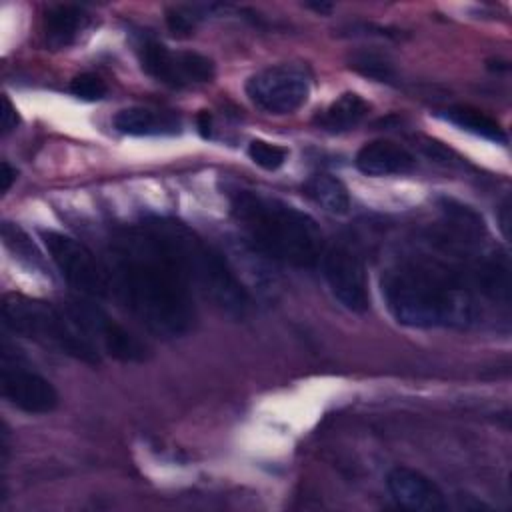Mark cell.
<instances>
[{"label":"cell","mask_w":512,"mask_h":512,"mask_svg":"<svg viewBox=\"0 0 512 512\" xmlns=\"http://www.w3.org/2000/svg\"><path fill=\"white\" fill-rule=\"evenodd\" d=\"M108 270L112 290L146 330L160 338L190 332L194 290L140 224L116 232Z\"/></svg>","instance_id":"1"},{"label":"cell","mask_w":512,"mask_h":512,"mask_svg":"<svg viewBox=\"0 0 512 512\" xmlns=\"http://www.w3.org/2000/svg\"><path fill=\"white\" fill-rule=\"evenodd\" d=\"M382 296L392 318L410 328L466 326L474 298L458 270L430 260H408L382 278Z\"/></svg>","instance_id":"2"},{"label":"cell","mask_w":512,"mask_h":512,"mask_svg":"<svg viewBox=\"0 0 512 512\" xmlns=\"http://www.w3.org/2000/svg\"><path fill=\"white\" fill-rule=\"evenodd\" d=\"M140 226L170 258L194 292H200L228 314H246L250 308L248 290L238 280L226 258L198 232L170 216H148Z\"/></svg>","instance_id":"3"},{"label":"cell","mask_w":512,"mask_h":512,"mask_svg":"<svg viewBox=\"0 0 512 512\" xmlns=\"http://www.w3.org/2000/svg\"><path fill=\"white\" fill-rule=\"evenodd\" d=\"M230 208L252 244L268 258L296 268H312L320 262L326 246L310 214L250 190L232 194Z\"/></svg>","instance_id":"4"},{"label":"cell","mask_w":512,"mask_h":512,"mask_svg":"<svg viewBox=\"0 0 512 512\" xmlns=\"http://www.w3.org/2000/svg\"><path fill=\"white\" fill-rule=\"evenodd\" d=\"M4 326L44 348L72 356L84 364H100V350L74 326L64 308L50 302L10 292L2 298Z\"/></svg>","instance_id":"5"},{"label":"cell","mask_w":512,"mask_h":512,"mask_svg":"<svg viewBox=\"0 0 512 512\" xmlns=\"http://www.w3.org/2000/svg\"><path fill=\"white\" fill-rule=\"evenodd\" d=\"M40 236L50 260L72 288L94 298L110 294V270L86 244L56 230H42Z\"/></svg>","instance_id":"6"},{"label":"cell","mask_w":512,"mask_h":512,"mask_svg":"<svg viewBox=\"0 0 512 512\" xmlns=\"http://www.w3.org/2000/svg\"><path fill=\"white\" fill-rule=\"evenodd\" d=\"M310 74L306 68L296 64H276L258 70L246 80L248 100L276 116L292 114L300 110L310 98Z\"/></svg>","instance_id":"7"},{"label":"cell","mask_w":512,"mask_h":512,"mask_svg":"<svg viewBox=\"0 0 512 512\" xmlns=\"http://www.w3.org/2000/svg\"><path fill=\"white\" fill-rule=\"evenodd\" d=\"M64 312L86 338L108 356L120 362H142L148 356V346L126 326L114 320L106 310L88 300H68Z\"/></svg>","instance_id":"8"},{"label":"cell","mask_w":512,"mask_h":512,"mask_svg":"<svg viewBox=\"0 0 512 512\" xmlns=\"http://www.w3.org/2000/svg\"><path fill=\"white\" fill-rule=\"evenodd\" d=\"M320 268L332 296L350 312L364 314L370 306L368 278L362 258L344 242L324 248Z\"/></svg>","instance_id":"9"},{"label":"cell","mask_w":512,"mask_h":512,"mask_svg":"<svg viewBox=\"0 0 512 512\" xmlns=\"http://www.w3.org/2000/svg\"><path fill=\"white\" fill-rule=\"evenodd\" d=\"M140 62L142 68L158 82L182 88L190 84L210 82L214 78V64L208 56L198 52H172L160 42L146 40L140 48Z\"/></svg>","instance_id":"10"},{"label":"cell","mask_w":512,"mask_h":512,"mask_svg":"<svg viewBox=\"0 0 512 512\" xmlns=\"http://www.w3.org/2000/svg\"><path fill=\"white\" fill-rule=\"evenodd\" d=\"M2 396L22 412L48 414L58 406V392L50 380L22 366L4 352L0 370Z\"/></svg>","instance_id":"11"},{"label":"cell","mask_w":512,"mask_h":512,"mask_svg":"<svg viewBox=\"0 0 512 512\" xmlns=\"http://www.w3.org/2000/svg\"><path fill=\"white\" fill-rule=\"evenodd\" d=\"M386 486H388V492L392 494V498L402 508L422 510V512H434V510L448 508V502H446L440 486L416 468L394 466L386 476Z\"/></svg>","instance_id":"12"},{"label":"cell","mask_w":512,"mask_h":512,"mask_svg":"<svg viewBox=\"0 0 512 512\" xmlns=\"http://www.w3.org/2000/svg\"><path fill=\"white\" fill-rule=\"evenodd\" d=\"M356 168L366 176H394L414 170V156L400 144L390 140L366 142L356 152Z\"/></svg>","instance_id":"13"},{"label":"cell","mask_w":512,"mask_h":512,"mask_svg":"<svg viewBox=\"0 0 512 512\" xmlns=\"http://www.w3.org/2000/svg\"><path fill=\"white\" fill-rule=\"evenodd\" d=\"M112 124L118 132L130 136H172L182 130V122L176 114L142 106H132L116 112Z\"/></svg>","instance_id":"14"},{"label":"cell","mask_w":512,"mask_h":512,"mask_svg":"<svg viewBox=\"0 0 512 512\" xmlns=\"http://www.w3.org/2000/svg\"><path fill=\"white\" fill-rule=\"evenodd\" d=\"M88 14L80 6L58 4L52 6L44 16V32L46 40L54 48H64L72 44L78 34L86 28Z\"/></svg>","instance_id":"15"},{"label":"cell","mask_w":512,"mask_h":512,"mask_svg":"<svg viewBox=\"0 0 512 512\" xmlns=\"http://www.w3.org/2000/svg\"><path fill=\"white\" fill-rule=\"evenodd\" d=\"M368 112V104L356 92H346L316 116V126L328 132H346L356 128Z\"/></svg>","instance_id":"16"},{"label":"cell","mask_w":512,"mask_h":512,"mask_svg":"<svg viewBox=\"0 0 512 512\" xmlns=\"http://www.w3.org/2000/svg\"><path fill=\"white\" fill-rule=\"evenodd\" d=\"M304 192L318 206L332 214H346L350 210V194L342 180L332 174H314L304 182Z\"/></svg>","instance_id":"17"},{"label":"cell","mask_w":512,"mask_h":512,"mask_svg":"<svg viewBox=\"0 0 512 512\" xmlns=\"http://www.w3.org/2000/svg\"><path fill=\"white\" fill-rule=\"evenodd\" d=\"M444 118L448 122L456 124L458 128H462L466 132H472L476 136H482L486 140L502 142V144L506 142V134L500 128V124L494 118L480 112V110H474V108H468V106H454V108L444 110Z\"/></svg>","instance_id":"18"},{"label":"cell","mask_w":512,"mask_h":512,"mask_svg":"<svg viewBox=\"0 0 512 512\" xmlns=\"http://www.w3.org/2000/svg\"><path fill=\"white\" fill-rule=\"evenodd\" d=\"M248 156L256 166L272 172V170H278L286 162L288 150L284 146H278V144H272L266 140H252L248 144Z\"/></svg>","instance_id":"19"},{"label":"cell","mask_w":512,"mask_h":512,"mask_svg":"<svg viewBox=\"0 0 512 512\" xmlns=\"http://www.w3.org/2000/svg\"><path fill=\"white\" fill-rule=\"evenodd\" d=\"M70 92L80 100L96 102V100H102L106 96L108 86L100 76H96L92 72H84V74H78L70 80Z\"/></svg>","instance_id":"20"},{"label":"cell","mask_w":512,"mask_h":512,"mask_svg":"<svg viewBox=\"0 0 512 512\" xmlns=\"http://www.w3.org/2000/svg\"><path fill=\"white\" fill-rule=\"evenodd\" d=\"M356 70H360L364 76H370V78H376V80H390L392 78V66L376 56V54H360L354 58V64H352Z\"/></svg>","instance_id":"21"},{"label":"cell","mask_w":512,"mask_h":512,"mask_svg":"<svg viewBox=\"0 0 512 512\" xmlns=\"http://www.w3.org/2000/svg\"><path fill=\"white\" fill-rule=\"evenodd\" d=\"M194 22H196V16H190L180 8L166 12V24L174 36H188L194 30Z\"/></svg>","instance_id":"22"},{"label":"cell","mask_w":512,"mask_h":512,"mask_svg":"<svg viewBox=\"0 0 512 512\" xmlns=\"http://www.w3.org/2000/svg\"><path fill=\"white\" fill-rule=\"evenodd\" d=\"M18 124V112L14 104L8 100V96H2V134H8Z\"/></svg>","instance_id":"23"},{"label":"cell","mask_w":512,"mask_h":512,"mask_svg":"<svg viewBox=\"0 0 512 512\" xmlns=\"http://www.w3.org/2000/svg\"><path fill=\"white\" fill-rule=\"evenodd\" d=\"M2 192H8L10 190V186H12V182L16 180V170L8 164V162H2Z\"/></svg>","instance_id":"24"},{"label":"cell","mask_w":512,"mask_h":512,"mask_svg":"<svg viewBox=\"0 0 512 512\" xmlns=\"http://www.w3.org/2000/svg\"><path fill=\"white\" fill-rule=\"evenodd\" d=\"M198 128H200V134L204 138L210 136V116H208V112H200L198 114Z\"/></svg>","instance_id":"25"},{"label":"cell","mask_w":512,"mask_h":512,"mask_svg":"<svg viewBox=\"0 0 512 512\" xmlns=\"http://www.w3.org/2000/svg\"><path fill=\"white\" fill-rule=\"evenodd\" d=\"M306 6H308V8H314V10L320 12V14H328V12L332 10V4H324V2H320V4H318V2H316V4H306Z\"/></svg>","instance_id":"26"}]
</instances>
